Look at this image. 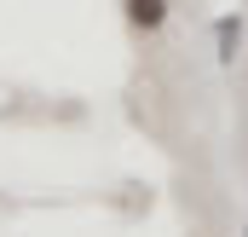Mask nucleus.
<instances>
[{"label": "nucleus", "mask_w": 248, "mask_h": 237, "mask_svg": "<svg viewBox=\"0 0 248 237\" xmlns=\"http://www.w3.org/2000/svg\"><path fill=\"white\" fill-rule=\"evenodd\" d=\"M122 17L139 35H156V29L168 23V0H122Z\"/></svg>", "instance_id": "1"}, {"label": "nucleus", "mask_w": 248, "mask_h": 237, "mask_svg": "<svg viewBox=\"0 0 248 237\" xmlns=\"http://www.w3.org/2000/svg\"><path fill=\"white\" fill-rule=\"evenodd\" d=\"M237 47H243V17L225 12V17L214 23V58H219V64H237Z\"/></svg>", "instance_id": "2"}, {"label": "nucleus", "mask_w": 248, "mask_h": 237, "mask_svg": "<svg viewBox=\"0 0 248 237\" xmlns=\"http://www.w3.org/2000/svg\"><path fill=\"white\" fill-rule=\"evenodd\" d=\"M243 237H248V232H243Z\"/></svg>", "instance_id": "3"}]
</instances>
